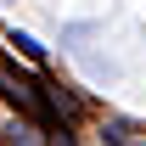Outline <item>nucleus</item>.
Here are the masks:
<instances>
[{"label": "nucleus", "instance_id": "obj_1", "mask_svg": "<svg viewBox=\"0 0 146 146\" xmlns=\"http://www.w3.org/2000/svg\"><path fill=\"white\" fill-rule=\"evenodd\" d=\"M6 146H39L34 141V124H17V118H11V124H6Z\"/></svg>", "mask_w": 146, "mask_h": 146}, {"label": "nucleus", "instance_id": "obj_2", "mask_svg": "<svg viewBox=\"0 0 146 146\" xmlns=\"http://www.w3.org/2000/svg\"><path fill=\"white\" fill-rule=\"evenodd\" d=\"M11 45H17L23 56H34V62H39V56H45V45H39L34 34H17V28H11Z\"/></svg>", "mask_w": 146, "mask_h": 146}]
</instances>
